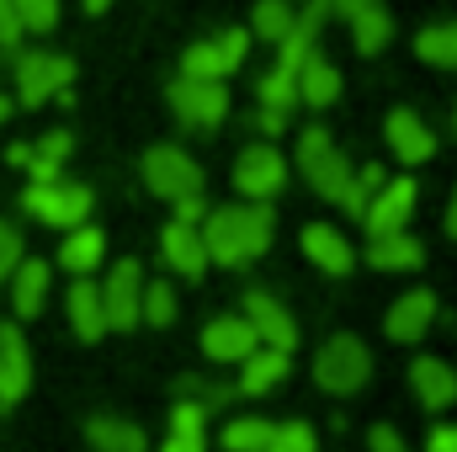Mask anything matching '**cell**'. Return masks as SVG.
Masks as SVG:
<instances>
[{"mask_svg":"<svg viewBox=\"0 0 457 452\" xmlns=\"http://www.w3.org/2000/svg\"><path fill=\"white\" fill-rule=\"evenodd\" d=\"M16 38H21L16 5H11V0H0V48H11V54H16Z\"/></svg>","mask_w":457,"mask_h":452,"instance_id":"obj_41","label":"cell"},{"mask_svg":"<svg viewBox=\"0 0 457 452\" xmlns=\"http://www.w3.org/2000/svg\"><path fill=\"white\" fill-rule=\"evenodd\" d=\"M287 372H293V356H282V351H266V346H255L245 362H239V383H234V394H250V399H266V394H277L282 383H287Z\"/></svg>","mask_w":457,"mask_h":452,"instance_id":"obj_17","label":"cell"},{"mask_svg":"<svg viewBox=\"0 0 457 452\" xmlns=\"http://www.w3.org/2000/svg\"><path fill=\"white\" fill-rule=\"evenodd\" d=\"M367 261L378 272H415L426 261V245L404 229V234H383V239H367Z\"/></svg>","mask_w":457,"mask_h":452,"instance_id":"obj_25","label":"cell"},{"mask_svg":"<svg viewBox=\"0 0 457 452\" xmlns=\"http://www.w3.org/2000/svg\"><path fill=\"white\" fill-rule=\"evenodd\" d=\"M266 452H320V431L309 421H282L271 431V448Z\"/></svg>","mask_w":457,"mask_h":452,"instance_id":"obj_34","label":"cell"},{"mask_svg":"<svg viewBox=\"0 0 457 452\" xmlns=\"http://www.w3.org/2000/svg\"><path fill=\"white\" fill-rule=\"evenodd\" d=\"M426 452H457V426H431Z\"/></svg>","mask_w":457,"mask_h":452,"instance_id":"obj_44","label":"cell"},{"mask_svg":"<svg viewBox=\"0 0 457 452\" xmlns=\"http://www.w3.org/2000/svg\"><path fill=\"white\" fill-rule=\"evenodd\" d=\"M388 38H394V21H388V11L383 5H372V11H361L356 21H351V43H356V54H383L388 48Z\"/></svg>","mask_w":457,"mask_h":452,"instance_id":"obj_31","label":"cell"},{"mask_svg":"<svg viewBox=\"0 0 457 452\" xmlns=\"http://www.w3.org/2000/svg\"><path fill=\"white\" fill-rule=\"evenodd\" d=\"M176 288L170 282H160V277H144V304H138V325H154V331H165V325H176Z\"/></svg>","mask_w":457,"mask_h":452,"instance_id":"obj_30","label":"cell"},{"mask_svg":"<svg viewBox=\"0 0 457 452\" xmlns=\"http://www.w3.org/2000/svg\"><path fill=\"white\" fill-rule=\"evenodd\" d=\"M170 208H176V219H170V224L197 229L203 219H208V203H203V197H187V203H170Z\"/></svg>","mask_w":457,"mask_h":452,"instance_id":"obj_42","label":"cell"},{"mask_svg":"<svg viewBox=\"0 0 457 452\" xmlns=\"http://www.w3.org/2000/svg\"><path fill=\"white\" fill-rule=\"evenodd\" d=\"M75 80V64L59 59V54H16V96L21 107H43L48 96L70 91Z\"/></svg>","mask_w":457,"mask_h":452,"instance_id":"obj_6","label":"cell"},{"mask_svg":"<svg viewBox=\"0 0 457 452\" xmlns=\"http://www.w3.org/2000/svg\"><path fill=\"white\" fill-rule=\"evenodd\" d=\"M107 5H112V0H86V11H91V16H96V11H107Z\"/></svg>","mask_w":457,"mask_h":452,"instance_id":"obj_48","label":"cell"},{"mask_svg":"<svg viewBox=\"0 0 457 452\" xmlns=\"http://www.w3.org/2000/svg\"><path fill=\"white\" fill-rule=\"evenodd\" d=\"M5 117H11V96H0V122H5Z\"/></svg>","mask_w":457,"mask_h":452,"instance_id":"obj_49","label":"cell"},{"mask_svg":"<svg viewBox=\"0 0 457 452\" xmlns=\"http://www.w3.org/2000/svg\"><path fill=\"white\" fill-rule=\"evenodd\" d=\"M372 5H378V0H330V16H341L345 27H351V21H356L361 11H372Z\"/></svg>","mask_w":457,"mask_h":452,"instance_id":"obj_43","label":"cell"},{"mask_svg":"<svg viewBox=\"0 0 457 452\" xmlns=\"http://www.w3.org/2000/svg\"><path fill=\"white\" fill-rule=\"evenodd\" d=\"M415 197H420V187H415L410 176H394V181H383V192H378V197L367 203V213H361L367 239L404 234V229H410V213H415Z\"/></svg>","mask_w":457,"mask_h":452,"instance_id":"obj_12","label":"cell"},{"mask_svg":"<svg viewBox=\"0 0 457 452\" xmlns=\"http://www.w3.org/2000/svg\"><path fill=\"white\" fill-rule=\"evenodd\" d=\"M102 288V314L107 331H138V304H144V266L138 261H112Z\"/></svg>","mask_w":457,"mask_h":452,"instance_id":"obj_8","label":"cell"},{"mask_svg":"<svg viewBox=\"0 0 457 452\" xmlns=\"http://www.w3.org/2000/svg\"><path fill=\"white\" fill-rule=\"evenodd\" d=\"M255 346H261V340L245 325V314H219V320L203 325V356L219 362V367H239Z\"/></svg>","mask_w":457,"mask_h":452,"instance_id":"obj_14","label":"cell"},{"mask_svg":"<svg viewBox=\"0 0 457 452\" xmlns=\"http://www.w3.org/2000/svg\"><path fill=\"white\" fill-rule=\"evenodd\" d=\"M271 421L266 415H234L224 431H219V442H224V452H266L271 448Z\"/></svg>","mask_w":457,"mask_h":452,"instance_id":"obj_28","label":"cell"},{"mask_svg":"<svg viewBox=\"0 0 457 452\" xmlns=\"http://www.w3.org/2000/svg\"><path fill=\"white\" fill-rule=\"evenodd\" d=\"M383 133H388V149L404 160V165H426L431 155H436V133L420 122V113H410V107H399V113H388L383 122Z\"/></svg>","mask_w":457,"mask_h":452,"instance_id":"obj_18","label":"cell"},{"mask_svg":"<svg viewBox=\"0 0 457 452\" xmlns=\"http://www.w3.org/2000/svg\"><path fill=\"white\" fill-rule=\"evenodd\" d=\"M453 133H457V113H453Z\"/></svg>","mask_w":457,"mask_h":452,"instance_id":"obj_50","label":"cell"},{"mask_svg":"<svg viewBox=\"0 0 457 452\" xmlns=\"http://www.w3.org/2000/svg\"><path fill=\"white\" fill-rule=\"evenodd\" d=\"M431 325H436V293L431 288H415V293L394 298L388 314H383V336L394 346H420L431 336Z\"/></svg>","mask_w":457,"mask_h":452,"instance_id":"obj_13","label":"cell"},{"mask_svg":"<svg viewBox=\"0 0 457 452\" xmlns=\"http://www.w3.org/2000/svg\"><path fill=\"white\" fill-rule=\"evenodd\" d=\"M11 5H16L21 32H54L59 21V0H11Z\"/></svg>","mask_w":457,"mask_h":452,"instance_id":"obj_36","label":"cell"},{"mask_svg":"<svg viewBox=\"0 0 457 452\" xmlns=\"http://www.w3.org/2000/svg\"><path fill=\"white\" fill-rule=\"evenodd\" d=\"M239 314H245V325L255 331V340H261L266 351H282V356H293V346H298V320L287 314V304H277L266 288H250Z\"/></svg>","mask_w":457,"mask_h":452,"instance_id":"obj_9","label":"cell"},{"mask_svg":"<svg viewBox=\"0 0 457 452\" xmlns=\"http://www.w3.org/2000/svg\"><path fill=\"white\" fill-rule=\"evenodd\" d=\"M64 160H70V133H64V128L43 133V144H37V149H32V160H27V171H32V187H54Z\"/></svg>","mask_w":457,"mask_h":452,"instance_id":"obj_27","label":"cell"},{"mask_svg":"<svg viewBox=\"0 0 457 452\" xmlns=\"http://www.w3.org/2000/svg\"><path fill=\"white\" fill-rule=\"evenodd\" d=\"M32 389V356L16 325H0V410H16Z\"/></svg>","mask_w":457,"mask_h":452,"instance_id":"obj_15","label":"cell"},{"mask_svg":"<svg viewBox=\"0 0 457 452\" xmlns=\"http://www.w3.org/2000/svg\"><path fill=\"white\" fill-rule=\"evenodd\" d=\"M64 309H70V331H75L80 340H102V336H107V314H102V288H96L91 277L70 282V298H64Z\"/></svg>","mask_w":457,"mask_h":452,"instance_id":"obj_22","label":"cell"},{"mask_svg":"<svg viewBox=\"0 0 457 452\" xmlns=\"http://www.w3.org/2000/svg\"><path fill=\"white\" fill-rule=\"evenodd\" d=\"M255 122H261V133H271V138H277V133L287 128V117H282V113H261Z\"/></svg>","mask_w":457,"mask_h":452,"instance_id":"obj_45","label":"cell"},{"mask_svg":"<svg viewBox=\"0 0 457 452\" xmlns=\"http://www.w3.org/2000/svg\"><path fill=\"white\" fill-rule=\"evenodd\" d=\"M367 448L372 452H410V442H404L394 426H372V431H367Z\"/></svg>","mask_w":457,"mask_h":452,"instance_id":"obj_39","label":"cell"},{"mask_svg":"<svg viewBox=\"0 0 457 452\" xmlns=\"http://www.w3.org/2000/svg\"><path fill=\"white\" fill-rule=\"evenodd\" d=\"M336 96H341V70H336L325 54H309L303 70H298V102H309V107H330Z\"/></svg>","mask_w":457,"mask_h":452,"instance_id":"obj_26","label":"cell"},{"mask_svg":"<svg viewBox=\"0 0 457 452\" xmlns=\"http://www.w3.org/2000/svg\"><path fill=\"white\" fill-rule=\"evenodd\" d=\"M5 160H11V165H21V171H27V160H32V144H11V149H5Z\"/></svg>","mask_w":457,"mask_h":452,"instance_id":"obj_46","label":"cell"},{"mask_svg":"<svg viewBox=\"0 0 457 452\" xmlns=\"http://www.w3.org/2000/svg\"><path fill=\"white\" fill-rule=\"evenodd\" d=\"M48 282H54V266L37 261V255H21V266L11 272V309H16V320H37L43 314Z\"/></svg>","mask_w":457,"mask_h":452,"instance_id":"obj_19","label":"cell"},{"mask_svg":"<svg viewBox=\"0 0 457 452\" xmlns=\"http://www.w3.org/2000/svg\"><path fill=\"white\" fill-rule=\"evenodd\" d=\"M160 250H165V266L187 282H203L208 277V250H203V234L187 224H165L160 234Z\"/></svg>","mask_w":457,"mask_h":452,"instance_id":"obj_21","label":"cell"},{"mask_svg":"<svg viewBox=\"0 0 457 452\" xmlns=\"http://www.w3.org/2000/svg\"><path fill=\"white\" fill-rule=\"evenodd\" d=\"M415 54L436 70H457V21H436V27H420L415 38Z\"/></svg>","mask_w":457,"mask_h":452,"instance_id":"obj_29","label":"cell"},{"mask_svg":"<svg viewBox=\"0 0 457 452\" xmlns=\"http://www.w3.org/2000/svg\"><path fill=\"white\" fill-rule=\"evenodd\" d=\"M367 378H372V351H367L361 336L341 331V336H330L320 351H314V383H320L325 394L351 399V394L367 389Z\"/></svg>","mask_w":457,"mask_h":452,"instance_id":"obj_2","label":"cell"},{"mask_svg":"<svg viewBox=\"0 0 457 452\" xmlns=\"http://www.w3.org/2000/svg\"><path fill=\"white\" fill-rule=\"evenodd\" d=\"M298 171H303V181H309L325 203L341 208L345 187H351V160L336 149V138H330L325 128H303V133H298Z\"/></svg>","mask_w":457,"mask_h":452,"instance_id":"obj_3","label":"cell"},{"mask_svg":"<svg viewBox=\"0 0 457 452\" xmlns=\"http://www.w3.org/2000/svg\"><path fill=\"white\" fill-rule=\"evenodd\" d=\"M208 266H250L255 255L271 250V203H228V208H208V219L197 224Z\"/></svg>","mask_w":457,"mask_h":452,"instance_id":"obj_1","label":"cell"},{"mask_svg":"<svg viewBox=\"0 0 457 452\" xmlns=\"http://www.w3.org/2000/svg\"><path fill=\"white\" fill-rule=\"evenodd\" d=\"M144 187L165 203H187V197H203V165L176 149V144H154L144 155Z\"/></svg>","mask_w":457,"mask_h":452,"instance_id":"obj_4","label":"cell"},{"mask_svg":"<svg viewBox=\"0 0 457 452\" xmlns=\"http://www.w3.org/2000/svg\"><path fill=\"white\" fill-rule=\"evenodd\" d=\"M383 181H388V171H383V165H361V171H351V187H345L341 208L351 213V219H361V213H367V203L383 192Z\"/></svg>","mask_w":457,"mask_h":452,"instance_id":"obj_32","label":"cell"},{"mask_svg":"<svg viewBox=\"0 0 457 452\" xmlns=\"http://www.w3.org/2000/svg\"><path fill=\"white\" fill-rule=\"evenodd\" d=\"M447 234L457 239V192H453V203H447Z\"/></svg>","mask_w":457,"mask_h":452,"instance_id":"obj_47","label":"cell"},{"mask_svg":"<svg viewBox=\"0 0 457 452\" xmlns=\"http://www.w3.org/2000/svg\"><path fill=\"white\" fill-rule=\"evenodd\" d=\"M245 48H250V32H245V27H228L224 38L192 43V48L181 54V75H187V80H224V75L239 70Z\"/></svg>","mask_w":457,"mask_h":452,"instance_id":"obj_11","label":"cell"},{"mask_svg":"<svg viewBox=\"0 0 457 452\" xmlns=\"http://www.w3.org/2000/svg\"><path fill=\"white\" fill-rule=\"evenodd\" d=\"M298 245H303V255H309L320 272H330V277H345V272L356 266V250H351V239H345L336 224H309L298 234Z\"/></svg>","mask_w":457,"mask_h":452,"instance_id":"obj_20","label":"cell"},{"mask_svg":"<svg viewBox=\"0 0 457 452\" xmlns=\"http://www.w3.org/2000/svg\"><path fill=\"white\" fill-rule=\"evenodd\" d=\"M21 208H27L37 224L70 234V229H80L91 219L96 197H91V187H80V181H54V187H27V192H21Z\"/></svg>","mask_w":457,"mask_h":452,"instance_id":"obj_5","label":"cell"},{"mask_svg":"<svg viewBox=\"0 0 457 452\" xmlns=\"http://www.w3.org/2000/svg\"><path fill=\"white\" fill-rule=\"evenodd\" d=\"M170 431H208V410L192 405V399H176L170 405Z\"/></svg>","mask_w":457,"mask_h":452,"instance_id":"obj_38","label":"cell"},{"mask_svg":"<svg viewBox=\"0 0 457 452\" xmlns=\"http://www.w3.org/2000/svg\"><path fill=\"white\" fill-rule=\"evenodd\" d=\"M410 389H415V399H420L431 415H442V410L457 405V367L442 362V356H415V362H410Z\"/></svg>","mask_w":457,"mask_h":452,"instance_id":"obj_16","label":"cell"},{"mask_svg":"<svg viewBox=\"0 0 457 452\" xmlns=\"http://www.w3.org/2000/svg\"><path fill=\"white\" fill-rule=\"evenodd\" d=\"M282 187H287V160H282L271 144H250V149L234 160V192H239V197L271 203Z\"/></svg>","mask_w":457,"mask_h":452,"instance_id":"obj_7","label":"cell"},{"mask_svg":"<svg viewBox=\"0 0 457 452\" xmlns=\"http://www.w3.org/2000/svg\"><path fill=\"white\" fill-rule=\"evenodd\" d=\"M293 5L287 0H261L255 5V16H250V27H255V38H266V43H282L287 32H293Z\"/></svg>","mask_w":457,"mask_h":452,"instance_id":"obj_33","label":"cell"},{"mask_svg":"<svg viewBox=\"0 0 457 452\" xmlns=\"http://www.w3.org/2000/svg\"><path fill=\"white\" fill-rule=\"evenodd\" d=\"M170 113L181 117L187 128H219L228 117L224 80H187V75H176L170 80Z\"/></svg>","mask_w":457,"mask_h":452,"instance_id":"obj_10","label":"cell"},{"mask_svg":"<svg viewBox=\"0 0 457 452\" xmlns=\"http://www.w3.org/2000/svg\"><path fill=\"white\" fill-rule=\"evenodd\" d=\"M86 442H91V452H149L144 426H133L122 415H91L86 421Z\"/></svg>","mask_w":457,"mask_h":452,"instance_id":"obj_23","label":"cell"},{"mask_svg":"<svg viewBox=\"0 0 457 452\" xmlns=\"http://www.w3.org/2000/svg\"><path fill=\"white\" fill-rule=\"evenodd\" d=\"M160 452H208V431H170Z\"/></svg>","mask_w":457,"mask_h":452,"instance_id":"obj_40","label":"cell"},{"mask_svg":"<svg viewBox=\"0 0 457 452\" xmlns=\"http://www.w3.org/2000/svg\"><path fill=\"white\" fill-rule=\"evenodd\" d=\"M102 255H107V234L96 224H80L64 234V245H59V266L64 272H75V277H91L96 266H102Z\"/></svg>","mask_w":457,"mask_h":452,"instance_id":"obj_24","label":"cell"},{"mask_svg":"<svg viewBox=\"0 0 457 452\" xmlns=\"http://www.w3.org/2000/svg\"><path fill=\"white\" fill-rule=\"evenodd\" d=\"M176 389H181V399H192V405H203L208 415H213V410H224V405H228V394H234L228 383H208V378H181Z\"/></svg>","mask_w":457,"mask_h":452,"instance_id":"obj_35","label":"cell"},{"mask_svg":"<svg viewBox=\"0 0 457 452\" xmlns=\"http://www.w3.org/2000/svg\"><path fill=\"white\" fill-rule=\"evenodd\" d=\"M16 266H21V234H16V224L0 219V282H11Z\"/></svg>","mask_w":457,"mask_h":452,"instance_id":"obj_37","label":"cell"}]
</instances>
